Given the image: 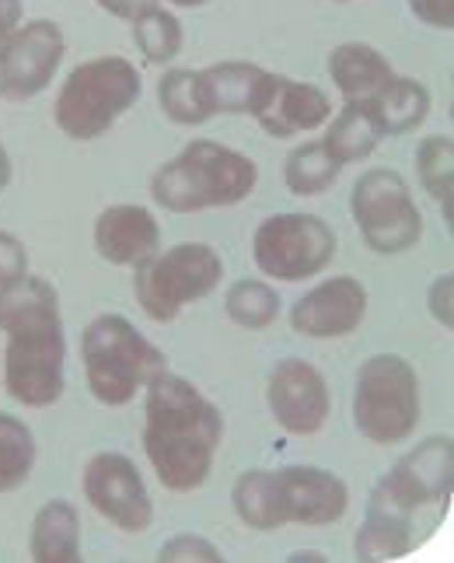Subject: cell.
Instances as JSON below:
<instances>
[{
	"label": "cell",
	"instance_id": "cell-1",
	"mask_svg": "<svg viewBox=\"0 0 454 563\" xmlns=\"http://www.w3.org/2000/svg\"><path fill=\"white\" fill-rule=\"evenodd\" d=\"M0 333L4 346V388L18 406L46 410L60 402L67 375V336L56 287L25 274L0 287Z\"/></svg>",
	"mask_w": 454,
	"mask_h": 563
},
{
	"label": "cell",
	"instance_id": "cell-2",
	"mask_svg": "<svg viewBox=\"0 0 454 563\" xmlns=\"http://www.w3.org/2000/svg\"><path fill=\"white\" fill-rule=\"evenodd\" d=\"M144 393V455L154 476L171 494L200 490L224 441L221 410L189 378L171 375L168 367Z\"/></svg>",
	"mask_w": 454,
	"mask_h": 563
},
{
	"label": "cell",
	"instance_id": "cell-3",
	"mask_svg": "<svg viewBox=\"0 0 454 563\" xmlns=\"http://www.w3.org/2000/svg\"><path fill=\"white\" fill-rule=\"evenodd\" d=\"M255 183L259 168L248 154L196 137L151 176V200L171 213H196L248 200Z\"/></svg>",
	"mask_w": 454,
	"mask_h": 563
},
{
	"label": "cell",
	"instance_id": "cell-4",
	"mask_svg": "<svg viewBox=\"0 0 454 563\" xmlns=\"http://www.w3.org/2000/svg\"><path fill=\"white\" fill-rule=\"evenodd\" d=\"M141 91L144 77L133 67V60L115 53L95 56V60L77 64L56 91L53 123L60 126L64 137L77 144L98 141L136 106Z\"/></svg>",
	"mask_w": 454,
	"mask_h": 563
},
{
	"label": "cell",
	"instance_id": "cell-5",
	"mask_svg": "<svg viewBox=\"0 0 454 563\" xmlns=\"http://www.w3.org/2000/svg\"><path fill=\"white\" fill-rule=\"evenodd\" d=\"M81 361L91 396L112 410L130 406L168 367L162 346H154L126 316L115 312L88 322L81 336Z\"/></svg>",
	"mask_w": 454,
	"mask_h": 563
},
{
	"label": "cell",
	"instance_id": "cell-6",
	"mask_svg": "<svg viewBox=\"0 0 454 563\" xmlns=\"http://www.w3.org/2000/svg\"><path fill=\"white\" fill-rule=\"evenodd\" d=\"M420 375L399 354H374L353 382V427L370 444H402L420 427Z\"/></svg>",
	"mask_w": 454,
	"mask_h": 563
},
{
	"label": "cell",
	"instance_id": "cell-7",
	"mask_svg": "<svg viewBox=\"0 0 454 563\" xmlns=\"http://www.w3.org/2000/svg\"><path fill=\"white\" fill-rule=\"evenodd\" d=\"M224 280V260L207 242H182L157 249L133 269V298L154 322H175L189 305L210 298Z\"/></svg>",
	"mask_w": 454,
	"mask_h": 563
},
{
	"label": "cell",
	"instance_id": "cell-8",
	"mask_svg": "<svg viewBox=\"0 0 454 563\" xmlns=\"http://www.w3.org/2000/svg\"><path fill=\"white\" fill-rule=\"evenodd\" d=\"M350 213L364 245L378 256H402L423 239V213L395 168H367L350 189Z\"/></svg>",
	"mask_w": 454,
	"mask_h": 563
},
{
	"label": "cell",
	"instance_id": "cell-9",
	"mask_svg": "<svg viewBox=\"0 0 454 563\" xmlns=\"http://www.w3.org/2000/svg\"><path fill=\"white\" fill-rule=\"evenodd\" d=\"M252 260L263 277L284 284L322 277L335 260V231L314 213H273L255 228Z\"/></svg>",
	"mask_w": 454,
	"mask_h": 563
},
{
	"label": "cell",
	"instance_id": "cell-10",
	"mask_svg": "<svg viewBox=\"0 0 454 563\" xmlns=\"http://www.w3.org/2000/svg\"><path fill=\"white\" fill-rule=\"evenodd\" d=\"M67 56V35L49 18L22 22L0 38V99L29 102L43 95Z\"/></svg>",
	"mask_w": 454,
	"mask_h": 563
},
{
	"label": "cell",
	"instance_id": "cell-11",
	"mask_svg": "<svg viewBox=\"0 0 454 563\" xmlns=\"http://www.w3.org/2000/svg\"><path fill=\"white\" fill-rule=\"evenodd\" d=\"M85 500L126 536H141L154 526V500L141 470L123 452H98L81 473Z\"/></svg>",
	"mask_w": 454,
	"mask_h": 563
},
{
	"label": "cell",
	"instance_id": "cell-12",
	"mask_svg": "<svg viewBox=\"0 0 454 563\" xmlns=\"http://www.w3.org/2000/svg\"><path fill=\"white\" fill-rule=\"evenodd\" d=\"M266 406L273 420L294 438H311L319 434L329 413H332V396L329 382L314 364L301 357H284L269 372L266 382Z\"/></svg>",
	"mask_w": 454,
	"mask_h": 563
},
{
	"label": "cell",
	"instance_id": "cell-13",
	"mask_svg": "<svg viewBox=\"0 0 454 563\" xmlns=\"http://www.w3.org/2000/svg\"><path fill=\"white\" fill-rule=\"evenodd\" d=\"M273 473L287 526H335L350 511V487L322 465H284Z\"/></svg>",
	"mask_w": 454,
	"mask_h": 563
},
{
	"label": "cell",
	"instance_id": "cell-14",
	"mask_svg": "<svg viewBox=\"0 0 454 563\" xmlns=\"http://www.w3.org/2000/svg\"><path fill=\"white\" fill-rule=\"evenodd\" d=\"M367 316V287L357 277H329L290 308V329L308 340H340L357 333Z\"/></svg>",
	"mask_w": 454,
	"mask_h": 563
},
{
	"label": "cell",
	"instance_id": "cell-15",
	"mask_svg": "<svg viewBox=\"0 0 454 563\" xmlns=\"http://www.w3.org/2000/svg\"><path fill=\"white\" fill-rule=\"evenodd\" d=\"M381 483L409 511L430 508V504H447L454 490V441L447 434L420 441L417 449L395 462V470Z\"/></svg>",
	"mask_w": 454,
	"mask_h": 563
},
{
	"label": "cell",
	"instance_id": "cell-16",
	"mask_svg": "<svg viewBox=\"0 0 454 563\" xmlns=\"http://www.w3.org/2000/svg\"><path fill=\"white\" fill-rule=\"evenodd\" d=\"M162 249V224L141 203L106 207L95 221V252L109 266L136 269Z\"/></svg>",
	"mask_w": 454,
	"mask_h": 563
},
{
	"label": "cell",
	"instance_id": "cell-17",
	"mask_svg": "<svg viewBox=\"0 0 454 563\" xmlns=\"http://www.w3.org/2000/svg\"><path fill=\"white\" fill-rule=\"evenodd\" d=\"M329 115H332V102L319 85L294 81L287 74H276L266 102L259 106V112H255L252 120L259 123L269 137L290 141V137H301V133L322 130Z\"/></svg>",
	"mask_w": 454,
	"mask_h": 563
},
{
	"label": "cell",
	"instance_id": "cell-18",
	"mask_svg": "<svg viewBox=\"0 0 454 563\" xmlns=\"http://www.w3.org/2000/svg\"><path fill=\"white\" fill-rule=\"evenodd\" d=\"M273 70L248 60H221L200 70L210 115H255L273 88Z\"/></svg>",
	"mask_w": 454,
	"mask_h": 563
},
{
	"label": "cell",
	"instance_id": "cell-19",
	"mask_svg": "<svg viewBox=\"0 0 454 563\" xmlns=\"http://www.w3.org/2000/svg\"><path fill=\"white\" fill-rule=\"evenodd\" d=\"M412 515L406 504H399L385 483H378L367 500L364 526L353 539V553L364 563H381V560H399L412 550Z\"/></svg>",
	"mask_w": 454,
	"mask_h": 563
},
{
	"label": "cell",
	"instance_id": "cell-20",
	"mask_svg": "<svg viewBox=\"0 0 454 563\" xmlns=\"http://www.w3.org/2000/svg\"><path fill=\"white\" fill-rule=\"evenodd\" d=\"M395 77V67L370 43H340L329 53V81L343 102H370Z\"/></svg>",
	"mask_w": 454,
	"mask_h": 563
},
{
	"label": "cell",
	"instance_id": "cell-21",
	"mask_svg": "<svg viewBox=\"0 0 454 563\" xmlns=\"http://www.w3.org/2000/svg\"><path fill=\"white\" fill-rule=\"evenodd\" d=\"M29 556L35 563H77L81 560V518L70 500L56 497L35 511L29 532Z\"/></svg>",
	"mask_w": 454,
	"mask_h": 563
},
{
	"label": "cell",
	"instance_id": "cell-22",
	"mask_svg": "<svg viewBox=\"0 0 454 563\" xmlns=\"http://www.w3.org/2000/svg\"><path fill=\"white\" fill-rule=\"evenodd\" d=\"M381 141H385V133L367 102H343V109H332V115L325 120L322 144L343 168L367 162Z\"/></svg>",
	"mask_w": 454,
	"mask_h": 563
},
{
	"label": "cell",
	"instance_id": "cell-23",
	"mask_svg": "<svg viewBox=\"0 0 454 563\" xmlns=\"http://www.w3.org/2000/svg\"><path fill=\"white\" fill-rule=\"evenodd\" d=\"M367 106H370L385 137H402V133H412L417 126H423V120L430 115V91L423 81H417V77L395 74L381 88V95H374Z\"/></svg>",
	"mask_w": 454,
	"mask_h": 563
},
{
	"label": "cell",
	"instance_id": "cell-24",
	"mask_svg": "<svg viewBox=\"0 0 454 563\" xmlns=\"http://www.w3.org/2000/svg\"><path fill=\"white\" fill-rule=\"evenodd\" d=\"M231 508L242 526L255 532H276L284 529L280 494H276V473L273 470H248L234 479L231 487Z\"/></svg>",
	"mask_w": 454,
	"mask_h": 563
},
{
	"label": "cell",
	"instance_id": "cell-25",
	"mask_svg": "<svg viewBox=\"0 0 454 563\" xmlns=\"http://www.w3.org/2000/svg\"><path fill=\"white\" fill-rule=\"evenodd\" d=\"M130 32H133V46L141 49V56L151 67H168L186 46V29L179 22V14L168 4H162V0H154L151 8L136 14L130 22Z\"/></svg>",
	"mask_w": 454,
	"mask_h": 563
},
{
	"label": "cell",
	"instance_id": "cell-26",
	"mask_svg": "<svg viewBox=\"0 0 454 563\" xmlns=\"http://www.w3.org/2000/svg\"><path fill=\"white\" fill-rule=\"evenodd\" d=\"M157 109H162L175 126H203L213 115L203 99L200 70L168 67L157 81Z\"/></svg>",
	"mask_w": 454,
	"mask_h": 563
},
{
	"label": "cell",
	"instance_id": "cell-27",
	"mask_svg": "<svg viewBox=\"0 0 454 563\" xmlns=\"http://www.w3.org/2000/svg\"><path fill=\"white\" fill-rule=\"evenodd\" d=\"M417 176L423 189L441 207L444 224L451 228L454 221V141L451 133H433L423 137L417 147Z\"/></svg>",
	"mask_w": 454,
	"mask_h": 563
},
{
	"label": "cell",
	"instance_id": "cell-28",
	"mask_svg": "<svg viewBox=\"0 0 454 563\" xmlns=\"http://www.w3.org/2000/svg\"><path fill=\"white\" fill-rule=\"evenodd\" d=\"M343 165L332 158L322 141H304L294 147L284 162V183L294 197H319V192L332 189L340 179Z\"/></svg>",
	"mask_w": 454,
	"mask_h": 563
},
{
	"label": "cell",
	"instance_id": "cell-29",
	"mask_svg": "<svg viewBox=\"0 0 454 563\" xmlns=\"http://www.w3.org/2000/svg\"><path fill=\"white\" fill-rule=\"evenodd\" d=\"M35 470V434L22 417L0 413V494L22 490Z\"/></svg>",
	"mask_w": 454,
	"mask_h": 563
},
{
	"label": "cell",
	"instance_id": "cell-30",
	"mask_svg": "<svg viewBox=\"0 0 454 563\" xmlns=\"http://www.w3.org/2000/svg\"><path fill=\"white\" fill-rule=\"evenodd\" d=\"M224 312L234 325L259 333V329H269L276 316H280V295L266 280H239L228 287Z\"/></svg>",
	"mask_w": 454,
	"mask_h": 563
},
{
	"label": "cell",
	"instance_id": "cell-31",
	"mask_svg": "<svg viewBox=\"0 0 454 563\" xmlns=\"http://www.w3.org/2000/svg\"><path fill=\"white\" fill-rule=\"evenodd\" d=\"M157 560L162 563H221L224 553L217 550V542L196 532H182V536H171L165 547L157 550Z\"/></svg>",
	"mask_w": 454,
	"mask_h": 563
},
{
	"label": "cell",
	"instance_id": "cell-32",
	"mask_svg": "<svg viewBox=\"0 0 454 563\" xmlns=\"http://www.w3.org/2000/svg\"><path fill=\"white\" fill-rule=\"evenodd\" d=\"M29 274V252L22 239H14L11 231H0V287Z\"/></svg>",
	"mask_w": 454,
	"mask_h": 563
},
{
	"label": "cell",
	"instance_id": "cell-33",
	"mask_svg": "<svg viewBox=\"0 0 454 563\" xmlns=\"http://www.w3.org/2000/svg\"><path fill=\"white\" fill-rule=\"evenodd\" d=\"M427 305H430V316L438 319L444 329L454 325V280H451V274H441L438 280L430 284Z\"/></svg>",
	"mask_w": 454,
	"mask_h": 563
},
{
	"label": "cell",
	"instance_id": "cell-34",
	"mask_svg": "<svg viewBox=\"0 0 454 563\" xmlns=\"http://www.w3.org/2000/svg\"><path fill=\"white\" fill-rule=\"evenodd\" d=\"M409 11L430 29H441V32L454 29V0H409Z\"/></svg>",
	"mask_w": 454,
	"mask_h": 563
},
{
	"label": "cell",
	"instance_id": "cell-35",
	"mask_svg": "<svg viewBox=\"0 0 454 563\" xmlns=\"http://www.w3.org/2000/svg\"><path fill=\"white\" fill-rule=\"evenodd\" d=\"M98 8H102L106 14L120 18V22H133L136 14H141L144 8H151L154 0H95Z\"/></svg>",
	"mask_w": 454,
	"mask_h": 563
},
{
	"label": "cell",
	"instance_id": "cell-36",
	"mask_svg": "<svg viewBox=\"0 0 454 563\" xmlns=\"http://www.w3.org/2000/svg\"><path fill=\"white\" fill-rule=\"evenodd\" d=\"M25 22V0H0V38H8Z\"/></svg>",
	"mask_w": 454,
	"mask_h": 563
},
{
	"label": "cell",
	"instance_id": "cell-37",
	"mask_svg": "<svg viewBox=\"0 0 454 563\" xmlns=\"http://www.w3.org/2000/svg\"><path fill=\"white\" fill-rule=\"evenodd\" d=\"M8 183H11V158H8L4 144H0V192L8 189Z\"/></svg>",
	"mask_w": 454,
	"mask_h": 563
},
{
	"label": "cell",
	"instance_id": "cell-38",
	"mask_svg": "<svg viewBox=\"0 0 454 563\" xmlns=\"http://www.w3.org/2000/svg\"><path fill=\"white\" fill-rule=\"evenodd\" d=\"M168 8H182V11H192V8H207L210 0H162Z\"/></svg>",
	"mask_w": 454,
	"mask_h": 563
},
{
	"label": "cell",
	"instance_id": "cell-39",
	"mask_svg": "<svg viewBox=\"0 0 454 563\" xmlns=\"http://www.w3.org/2000/svg\"><path fill=\"white\" fill-rule=\"evenodd\" d=\"M294 563H301V560H325L322 553H314V550H304V553H290Z\"/></svg>",
	"mask_w": 454,
	"mask_h": 563
},
{
	"label": "cell",
	"instance_id": "cell-40",
	"mask_svg": "<svg viewBox=\"0 0 454 563\" xmlns=\"http://www.w3.org/2000/svg\"><path fill=\"white\" fill-rule=\"evenodd\" d=\"M332 4H353V0H332Z\"/></svg>",
	"mask_w": 454,
	"mask_h": 563
}]
</instances>
